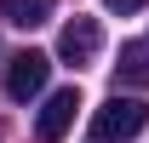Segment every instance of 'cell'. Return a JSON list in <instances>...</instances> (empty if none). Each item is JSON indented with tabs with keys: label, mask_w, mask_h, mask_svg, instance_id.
<instances>
[{
	"label": "cell",
	"mask_w": 149,
	"mask_h": 143,
	"mask_svg": "<svg viewBox=\"0 0 149 143\" xmlns=\"http://www.w3.org/2000/svg\"><path fill=\"white\" fill-rule=\"evenodd\" d=\"M143 126H149V103H143V97H120V92H115L109 103L92 115V137H97V143H126V137H138Z\"/></svg>",
	"instance_id": "1"
},
{
	"label": "cell",
	"mask_w": 149,
	"mask_h": 143,
	"mask_svg": "<svg viewBox=\"0 0 149 143\" xmlns=\"http://www.w3.org/2000/svg\"><path fill=\"white\" fill-rule=\"evenodd\" d=\"M74 109H80V92H74V86L52 92V97H46V109H40V120H35L40 143H57V137H63V132L74 126Z\"/></svg>",
	"instance_id": "4"
},
{
	"label": "cell",
	"mask_w": 149,
	"mask_h": 143,
	"mask_svg": "<svg viewBox=\"0 0 149 143\" xmlns=\"http://www.w3.org/2000/svg\"><path fill=\"white\" fill-rule=\"evenodd\" d=\"M46 74H52V57L46 52H17L6 63V97H12V103L40 97V92H46Z\"/></svg>",
	"instance_id": "2"
},
{
	"label": "cell",
	"mask_w": 149,
	"mask_h": 143,
	"mask_svg": "<svg viewBox=\"0 0 149 143\" xmlns=\"http://www.w3.org/2000/svg\"><path fill=\"white\" fill-rule=\"evenodd\" d=\"M103 6H109V12H115V17H126V12H143V6H149V0H103Z\"/></svg>",
	"instance_id": "7"
},
{
	"label": "cell",
	"mask_w": 149,
	"mask_h": 143,
	"mask_svg": "<svg viewBox=\"0 0 149 143\" xmlns=\"http://www.w3.org/2000/svg\"><path fill=\"white\" fill-rule=\"evenodd\" d=\"M115 80L120 86H149V40H126L120 46V63H115Z\"/></svg>",
	"instance_id": "5"
},
{
	"label": "cell",
	"mask_w": 149,
	"mask_h": 143,
	"mask_svg": "<svg viewBox=\"0 0 149 143\" xmlns=\"http://www.w3.org/2000/svg\"><path fill=\"white\" fill-rule=\"evenodd\" d=\"M97 52H103L97 17H69L63 23V35H57V57H63V63H92Z\"/></svg>",
	"instance_id": "3"
},
{
	"label": "cell",
	"mask_w": 149,
	"mask_h": 143,
	"mask_svg": "<svg viewBox=\"0 0 149 143\" xmlns=\"http://www.w3.org/2000/svg\"><path fill=\"white\" fill-rule=\"evenodd\" d=\"M57 0H0V17L12 23V29H40V23L52 17Z\"/></svg>",
	"instance_id": "6"
}]
</instances>
